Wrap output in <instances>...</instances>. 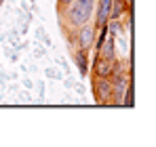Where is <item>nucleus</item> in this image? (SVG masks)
<instances>
[{"instance_id":"f257e3e1","label":"nucleus","mask_w":156,"mask_h":147,"mask_svg":"<svg viewBox=\"0 0 156 147\" xmlns=\"http://www.w3.org/2000/svg\"><path fill=\"white\" fill-rule=\"evenodd\" d=\"M91 11H93V0H76V4L72 6V17H70L72 23H84Z\"/></svg>"},{"instance_id":"f03ea898","label":"nucleus","mask_w":156,"mask_h":147,"mask_svg":"<svg viewBox=\"0 0 156 147\" xmlns=\"http://www.w3.org/2000/svg\"><path fill=\"white\" fill-rule=\"evenodd\" d=\"M110 17V0H101L99 2V13H97V27H104Z\"/></svg>"},{"instance_id":"7ed1b4c3","label":"nucleus","mask_w":156,"mask_h":147,"mask_svg":"<svg viewBox=\"0 0 156 147\" xmlns=\"http://www.w3.org/2000/svg\"><path fill=\"white\" fill-rule=\"evenodd\" d=\"M95 70H97V74H99L101 78H108L110 74L114 72V65L110 63V59H101V61L95 65Z\"/></svg>"},{"instance_id":"20e7f679","label":"nucleus","mask_w":156,"mask_h":147,"mask_svg":"<svg viewBox=\"0 0 156 147\" xmlns=\"http://www.w3.org/2000/svg\"><path fill=\"white\" fill-rule=\"evenodd\" d=\"M122 9H125L122 0H110V17L112 19H118L122 15Z\"/></svg>"},{"instance_id":"39448f33","label":"nucleus","mask_w":156,"mask_h":147,"mask_svg":"<svg viewBox=\"0 0 156 147\" xmlns=\"http://www.w3.org/2000/svg\"><path fill=\"white\" fill-rule=\"evenodd\" d=\"M110 91H112V84H110V82H105V80H101V82H99V93H101V99L110 97Z\"/></svg>"},{"instance_id":"423d86ee","label":"nucleus","mask_w":156,"mask_h":147,"mask_svg":"<svg viewBox=\"0 0 156 147\" xmlns=\"http://www.w3.org/2000/svg\"><path fill=\"white\" fill-rule=\"evenodd\" d=\"M76 63H78V70H80V74L87 72V57H84V53H78Z\"/></svg>"},{"instance_id":"0eeeda50","label":"nucleus","mask_w":156,"mask_h":147,"mask_svg":"<svg viewBox=\"0 0 156 147\" xmlns=\"http://www.w3.org/2000/svg\"><path fill=\"white\" fill-rule=\"evenodd\" d=\"M104 55H105V59H114V40H110L108 44H105V50H104Z\"/></svg>"},{"instance_id":"6e6552de","label":"nucleus","mask_w":156,"mask_h":147,"mask_svg":"<svg viewBox=\"0 0 156 147\" xmlns=\"http://www.w3.org/2000/svg\"><path fill=\"white\" fill-rule=\"evenodd\" d=\"M91 38H93V29H82V46H89Z\"/></svg>"},{"instance_id":"1a4fd4ad","label":"nucleus","mask_w":156,"mask_h":147,"mask_svg":"<svg viewBox=\"0 0 156 147\" xmlns=\"http://www.w3.org/2000/svg\"><path fill=\"white\" fill-rule=\"evenodd\" d=\"M108 29H110L112 34H118V29H120V27H118V23H116V21H112V23H108Z\"/></svg>"},{"instance_id":"9d476101","label":"nucleus","mask_w":156,"mask_h":147,"mask_svg":"<svg viewBox=\"0 0 156 147\" xmlns=\"http://www.w3.org/2000/svg\"><path fill=\"white\" fill-rule=\"evenodd\" d=\"M125 105H133V88L127 91V101H125Z\"/></svg>"},{"instance_id":"9b49d317","label":"nucleus","mask_w":156,"mask_h":147,"mask_svg":"<svg viewBox=\"0 0 156 147\" xmlns=\"http://www.w3.org/2000/svg\"><path fill=\"white\" fill-rule=\"evenodd\" d=\"M61 2H63V4H70V0H61Z\"/></svg>"},{"instance_id":"f8f14e48","label":"nucleus","mask_w":156,"mask_h":147,"mask_svg":"<svg viewBox=\"0 0 156 147\" xmlns=\"http://www.w3.org/2000/svg\"><path fill=\"white\" fill-rule=\"evenodd\" d=\"M125 2H129V4H131V2H133V0H125Z\"/></svg>"}]
</instances>
